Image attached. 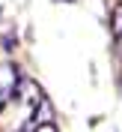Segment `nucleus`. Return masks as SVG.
Returning a JSON list of instances; mask_svg holds the SVG:
<instances>
[{
  "label": "nucleus",
  "mask_w": 122,
  "mask_h": 132,
  "mask_svg": "<svg viewBox=\"0 0 122 132\" xmlns=\"http://www.w3.org/2000/svg\"><path fill=\"white\" fill-rule=\"evenodd\" d=\"M18 132H57V126L51 123V120H45V123H30V126H24V129H18Z\"/></svg>",
  "instance_id": "obj_1"
},
{
  "label": "nucleus",
  "mask_w": 122,
  "mask_h": 132,
  "mask_svg": "<svg viewBox=\"0 0 122 132\" xmlns=\"http://www.w3.org/2000/svg\"><path fill=\"white\" fill-rule=\"evenodd\" d=\"M113 30H116V45H119V54H122V12H116Z\"/></svg>",
  "instance_id": "obj_2"
}]
</instances>
